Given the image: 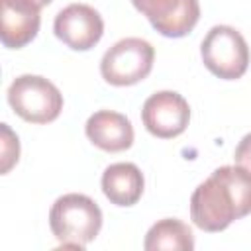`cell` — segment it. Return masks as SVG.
Returning a JSON list of instances; mask_svg holds the SVG:
<instances>
[{
	"label": "cell",
	"instance_id": "obj_1",
	"mask_svg": "<svg viewBox=\"0 0 251 251\" xmlns=\"http://www.w3.org/2000/svg\"><path fill=\"white\" fill-rule=\"evenodd\" d=\"M251 214V173L241 165L218 167L190 196V218L208 233Z\"/></svg>",
	"mask_w": 251,
	"mask_h": 251
},
{
	"label": "cell",
	"instance_id": "obj_2",
	"mask_svg": "<svg viewBox=\"0 0 251 251\" xmlns=\"http://www.w3.org/2000/svg\"><path fill=\"white\" fill-rule=\"evenodd\" d=\"M49 227L63 247L84 249L102 227V210L86 194H63L51 206Z\"/></svg>",
	"mask_w": 251,
	"mask_h": 251
},
{
	"label": "cell",
	"instance_id": "obj_3",
	"mask_svg": "<svg viewBox=\"0 0 251 251\" xmlns=\"http://www.w3.org/2000/svg\"><path fill=\"white\" fill-rule=\"evenodd\" d=\"M12 110L29 124H49L63 110V94L59 88L39 75H20L8 88Z\"/></svg>",
	"mask_w": 251,
	"mask_h": 251
},
{
	"label": "cell",
	"instance_id": "obj_4",
	"mask_svg": "<svg viewBox=\"0 0 251 251\" xmlns=\"http://www.w3.org/2000/svg\"><path fill=\"white\" fill-rule=\"evenodd\" d=\"M206 69L224 80L241 78L249 67V47L245 37L231 25H214L200 45Z\"/></svg>",
	"mask_w": 251,
	"mask_h": 251
},
{
	"label": "cell",
	"instance_id": "obj_5",
	"mask_svg": "<svg viewBox=\"0 0 251 251\" xmlns=\"http://www.w3.org/2000/svg\"><path fill=\"white\" fill-rule=\"evenodd\" d=\"M155 49L141 37H126L116 41L100 61V75L112 86H131L153 69Z\"/></svg>",
	"mask_w": 251,
	"mask_h": 251
},
{
	"label": "cell",
	"instance_id": "obj_6",
	"mask_svg": "<svg viewBox=\"0 0 251 251\" xmlns=\"http://www.w3.org/2000/svg\"><path fill=\"white\" fill-rule=\"evenodd\" d=\"M141 120L151 135L173 139L186 129L190 122V106L178 92L159 90L143 102Z\"/></svg>",
	"mask_w": 251,
	"mask_h": 251
},
{
	"label": "cell",
	"instance_id": "obj_7",
	"mask_svg": "<svg viewBox=\"0 0 251 251\" xmlns=\"http://www.w3.org/2000/svg\"><path fill=\"white\" fill-rule=\"evenodd\" d=\"M55 35L75 51L92 49L104 33V20L88 4H69L63 8L53 22Z\"/></svg>",
	"mask_w": 251,
	"mask_h": 251
},
{
	"label": "cell",
	"instance_id": "obj_8",
	"mask_svg": "<svg viewBox=\"0 0 251 251\" xmlns=\"http://www.w3.org/2000/svg\"><path fill=\"white\" fill-rule=\"evenodd\" d=\"M131 4L165 37H184L200 20L198 0H131Z\"/></svg>",
	"mask_w": 251,
	"mask_h": 251
},
{
	"label": "cell",
	"instance_id": "obj_9",
	"mask_svg": "<svg viewBox=\"0 0 251 251\" xmlns=\"http://www.w3.org/2000/svg\"><path fill=\"white\" fill-rule=\"evenodd\" d=\"M0 39L4 47L20 49L39 31L41 6L33 0H0Z\"/></svg>",
	"mask_w": 251,
	"mask_h": 251
},
{
	"label": "cell",
	"instance_id": "obj_10",
	"mask_svg": "<svg viewBox=\"0 0 251 251\" xmlns=\"http://www.w3.org/2000/svg\"><path fill=\"white\" fill-rule=\"evenodd\" d=\"M86 137L102 151L120 153L131 147L133 143V126L131 122L114 110L94 112L84 126Z\"/></svg>",
	"mask_w": 251,
	"mask_h": 251
},
{
	"label": "cell",
	"instance_id": "obj_11",
	"mask_svg": "<svg viewBox=\"0 0 251 251\" xmlns=\"http://www.w3.org/2000/svg\"><path fill=\"white\" fill-rule=\"evenodd\" d=\"M143 175L133 163H114L102 173V192L116 206H133L143 194Z\"/></svg>",
	"mask_w": 251,
	"mask_h": 251
},
{
	"label": "cell",
	"instance_id": "obj_12",
	"mask_svg": "<svg viewBox=\"0 0 251 251\" xmlns=\"http://www.w3.org/2000/svg\"><path fill=\"white\" fill-rule=\"evenodd\" d=\"M143 247L145 251H192L194 235L184 222L176 218H165L149 227Z\"/></svg>",
	"mask_w": 251,
	"mask_h": 251
},
{
	"label": "cell",
	"instance_id": "obj_13",
	"mask_svg": "<svg viewBox=\"0 0 251 251\" xmlns=\"http://www.w3.org/2000/svg\"><path fill=\"white\" fill-rule=\"evenodd\" d=\"M2 129V175H6L20 157V141L18 135L8 127V124H0Z\"/></svg>",
	"mask_w": 251,
	"mask_h": 251
},
{
	"label": "cell",
	"instance_id": "obj_14",
	"mask_svg": "<svg viewBox=\"0 0 251 251\" xmlns=\"http://www.w3.org/2000/svg\"><path fill=\"white\" fill-rule=\"evenodd\" d=\"M233 159H235V165H241L251 173V133L243 135V139L237 143Z\"/></svg>",
	"mask_w": 251,
	"mask_h": 251
},
{
	"label": "cell",
	"instance_id": "obj_15",
	"mask_svg": "<svg viewBox=\"0 0 251 251\" xmlns=\"http://www.w3.org/2000/svg\"><path fill=\"white\" fill-rule=\"evenodd\" d=\"M33 2H35L37 6H41V8H43V6H47V4H51L53 0H33Z\"/></svg>",
	"mask_w": 251,
	"mask_h": 251
}]
</instances>
